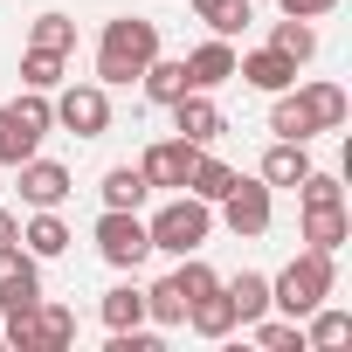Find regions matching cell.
Returning <instances> with one entry per match:
<instances>
[{"mask_svg":"<svg viewBox=\"0 0 352 352\" xmlns=\"http://www.w3.org/2000/svg\"><path fill=\"white\" fill-rule=\"evenodd\" d=\"M276 8H283V14H297V21H324L338 0H276Z\"/></svg>","mask_w":352,"mask_h":352,"instance_id":"836d02e7","label":"cell"},{"mask_svg":"<svg viewBox=\"0 0 352 352\" xmlns=\"http://www.w3.org/2000/svg\"><path fill=\"white\" fill-rule=\"evenodd\" d=\"M187 324L201 331V338H228L242 318H235V304H228V290H208V297H194L187 304Z\"/></svg>","mask_w":352,"mask_h":352,"instance_id":"d6986e66","label":"cell"},{"mask_svg":"<svg viewBox=\"0 0 352 352\" xmlns=\"http://www.w3.org/2000/svg\"><path fill=\"white\" fill-rule=\"evenodd\" d=\"M352 338V311H338L331 297L318 304V311H304V352H331V345H345Z\"/></svg>","mask_w":352,"mask_h":352,"instance_id":"e0dca14e","label":"cell"},{"mask_svg":"<svg viewBox=\"0 0 352 352\" xmlns=\"http://www.w3.org/2000/svg\"><path fill=\"white\" fill-rule=\"evenodd\" d=\"M194 159H201V145H187L180 131H173V138H152V145H145L138 173H145V187H152V194H159V187H166V194H180V187H187V173H194Z\"/></svg>","mask_w":352,"mask_h":352,"instance_id":"ba28073f","label":"cell"},{"mask_svg":"<svg viewBox=\"0 0 352 352\" xmlns=\"http://www.w3.org/2000/svg\"><path fill=\"white\" fill-rule=\"evenodd\" d=\"M8 242H21V214H14V208H0V249H8Z\"/></svg>","mask_w":352,"mask_h":352,"instance_id":"e575fe53","label":"cell"},{"mask_svg":"<svg viewBox=\"0 0 352 352\" xmlns=\"http://www.w3.org/2000/svg\"><path fill=\"white\" fill-rule=\"evenodd\" d=\"M228 180H235V166H228V159H214V152L201 145V159H194V173H187V187H180V194H194V201H208V208H214V201L228 194Z\"/></svg>","mask_w":352,"mask_h":352,"instance_id":"ffe728a7","label":"cell"},{"mask_svg":"<svg viewBox=\"0 0 352 352\" xmlns=\"http://www.w3.org/2000/svg\"><path fill=\"white\" fill-rule=\"evenodd\" d=\"M173 263H180V270H173V283H180V297L194 304V297H208V290H221V276L201 263V256H173Z\"/></svg>","mask_w":352,"mask_h":352,"instance_id":"1f68e13d","label":"cell"},{"mask_svg":"<svg viewBox=\"0 0 352 352\" xmlns=\"http://www.w3.org/2000/svg\"><path fill=\"white\" fill-rule=\"evenodd\" d=\"M194 14H201L214 35H228V42H235V35L256 21V8H249V0H194Z\"/></svg>","mask_w":352,"mask_h":352,"instance_id":"83f0119b","label":"cell"},{"mask_svg":"<svg viewBox=\"0 0 352 352\" xmlns=\"http://www.w3.org/2000/svg\"><path fill=\"white\" fill-rule=\"evenodd\" d=\"M235 76H242L249 90H263V97H276V90H290V83H297V63H290L283 49H270V42H263V49H249V56H235Z\"/></svg>","mask_w":352,"mask_h":352,"instance_id":"7c38bea8","label":"cell"},{"mask_svg":"<svg viewBox=\"0 0 352 352\" xmlns=\"http://www.w3.org/2000/svg\"><path fill=\"white\" fill-rule=\"evenodd\" d=\"M249 338H256L263 352H304V324H297V318H270V311H263V318H249Z\"/></svg>","mask_w":352,"mask_h":352,"instance_id":"4316f807","label":"cell"},{"mask_svg":"<svg viewBox=\"0 0 352 352\" xmlns=\"http://www.w3.org/2000/svg\"><path fill=\"white\" fill-rule=\"evenodd\" d=\"M8 345L14 352H63L76 345V311L69 304H28V311H8Z\"/></svg>","mask_w":352,"mask_h":352,"instance_id":"277c9868","label":"cell"},{"mask_svg":"<svg viewBox=\"0 0 352 352\" xmlns=\"http://www.w3.org/2000/svg\"><path fill=\"white\" fill-rule=\"evenodd\" d=\"M221 290H228V304H235V318H242V324L270 311V276H263V270H235Z\"/></svg>","mask_w":352,"mask_h":352,"instance_id":"7402d4cb","label":"cell"},{"mask_svg":"<svg viewBox=\"0 0 352 352\" xmlns=\"http://www.w3.org/2000/svg\"><path fill=\"white\" fill-rule=\"evenodd\" d=\"M0 345H8V331H0Z\"/></svg>","mask_w":352,"mask_h":352,"instance_id":"d590c367","label":"cell"},{"mask_svg":"<svg viewBox=\"0 0 352 352\" xmlns=\"http://www.w3.org/2000/svg\"><path fill=\"white\" fill-rule=\"evenodd\" d=\"M270 131H276V138H297V145H311V138H318V124H311V111H304L297 83H290V90H276V104H270Z\"/></svg>","mask_w":352,"mask_h":352,"instance_id":"ac0fdd59","label":"cell"},{"mask_svg":"<svg viewBox=\"0 0 352 352\" xmlns=\"http://www.w3.org/2000/svg\"><path fill=\"white\" fill-rule=\"evenodd\" d=\"M304 173H311V152H304L297 138H276V145L263 152V173H256V180H263V187L276 194V187H297Z\"/></svg>","mask_w":352,"mask_h":352,"instance_id":"2e32d148","label":"cell"},{"mask_svg":"<svg viewBox=\"0 0 352 352\" xmlns=\"http://www.w3.org/2000/svg\"><path fill=\"white\" fill-rule=\"evenodd\" d=\"M166 111H173V131H180L187 145H214V138L228 131V118H221L214 90H187V97H173Z\"/></svg>","mask_w":352,"mask_h":352,"instance_id":"30bf717a","label":"cell"},{"mask_svg":"<svg viewBox=\"0 0 352 352\" xmlns=\"http://www.w3.org/2000/svg\"><path fill=\"white\" fill-rule=\"evenodd\" d=\"M97 256L111 270H138L152 256V235H145V214L138 208H104L97 214Z\"/></svg>","mask_w":352,"mask_h":352,"instance_id":"5b68a950","label":"cell"},{"mask_svg":"<svg viewBox=\"0 0 352 352\" xmlns=\"http://www.w3.org/2000/svg\"><path fill=\"white\" fill-rule=\"evenodd\" d=\"M28 49L76 56V21H69V14H35V21H28Z\"/></svg>","mask_w":352,"mask_h":352,"instance_id":"d4e9b609","label":"cell"},{"mask_svg":"<svg viewBox=\"0 0 352 352\" xmlns=\"http://www.w3.org/2000/svg\"><path fill=\"white\" fill-rule=\"evenodd\" d=\"M270 49H283L290 63H311L318 56V28L297 21V14H283V21H270Z\"/></svg>","mask_w":352,"mask_h":352,"instance_id":"484cf974","label":"cell"},{"mask_svg":"<svg viewBox=\"0 0 352 352\" xmlns=\"http://www.w3.org/2000/svg\"><path fill=\"white\" fill-rule=\"evenodd\" d=\"M331 290H338V256H324V249H297V256L270 276V311H283V318L304 324V311H318Z\"/></svg>","mask_w":352,"mask_h":352,"instance_id":"7a4b0ae2","label":"cell"},{"mask_svg":"<svg viewBox=\"0 0 352 352\" xmlns=\"http://www.w3.org/2000/svg\"><path fill=\"white\" fill-rule=\"evenodd\" d=\"M35 152H42V138H35L8 104H0V166H21V159H35Z\"/></svg>","mask_w":352,"mask_h":352,"instance_id":"f546056e","label":"cell"},{"mask_svg":"<svg viewBox=\"0 0 352 352\" xmlns=\"http://www.w3.org/2000/svg\"><path fill=\"white\" fill-rule=\"evenodd\" d=\"M8 111H14V118H21L35 138H49V131H56V97H49V90H21Z\"/></svg>","mask_w":352,"mask_h":352,"instance_id":"4dcf8cb0","label":"cell"},{"mask_svg":"<svg viewBox=\"0 0 352 352\" xmlns=\"http://www.w3.org/2000/svg\"><path fill=\"white\" fill-rule=\"evenodd\" d=\"M297 97H304V111H311V124H318V131H338V124H345V111H352L338 83H304Z\"/></svg>","mask_w":352,"mask_h":352,"instance_id":"cb8c5ba5","label":"cell"},{"mask_svg":"<svg viewBox=\"0 0 352 352\" xmlns=\"http://www.w3.org/2000/svg\"><path fill=\"white\" fill-rule=\"evenodd\" d=\"M345 242H352V214H345V201L304 208V249H324V256H338Z\"/></svg>","mask_w":352,"mask_h":352,"instance_id":"5bb4252c","label":"cell"},{"mask_svg":"<svg viewBox=\"0 0 352 352\" xmlns=\"http://www.w3.org/2000/svg\"><path fill=\"white\" fill-rule=\"evenodd\" d=\"M56 124L76 131V138H104L111 131V90L104 83H69L56 97Z\"/></svg>","mask_w":352,"mask_h":352,"instance_id":"52a82bcc","label":"cell"},{"mask_svg":"<svg viewBox=\"0 0 352 352\" xmlns=\"http://www.w3.org/2000/svg\"><path fill=\"white\" fill-rule=\"evenodd\" d=\"M221 208V221H228V235H242V242H256V235H270V187L263 180H242V173H235V180H228V194L214 201Z\"/></svg>","mask_w":352,"mask_h":352,"instance_id":"8992f818","label":"cell"},{"mask_svg":"<svg viewBox=\"0 0 352 352\" xmlns=\"http://www.w3.org/2000/svg\"><path fill=\"white\" fill-rule=\"evenodd\" d=\"M28 304H42V263L21 242H8L0 249V311H28Z\"/></svg>","mask_w":352,"mask_h":352,"instance_id":"9c48e42d","label":"cell"},{"mask_svg":"<svg viewBox=\"0 0 352 352\" xmlns=\"http://www.w3.org/2000/svg\"><path fill=\"white\" fill-rule=\"evenodd\" d=\"M152 187H145V173L138 166H111L104 173V208H145Z\"/></svg>","mask_w":352,"mask_h":352,"instance_id":"f1b7e54d","label":"cell"},{"mask_svg":"<svg viewBox=\"0 0 352 352\" xmlns=\"http://www.w3.org/2000/svg\"><path fill=\"white\" fill-rule=\"evenodd\" d=\"M152 56H159V21H145V14H118V21H104V35H97V83H104V90L138 83Z\"/></svg>","mask_w":352,"mask_h":352,"instance_id":"6da1fadb","label":"cell"},{"mask_svg":"<svg viewBox=\"0 0 352 352\" xmlns=\"http://www.w3.org/2000/svg\"><path fill=\"white\" fill-rule=\"evenodd\" d=\"M97 318H104V331L145 324V290H138V283H118V290H104V297H97Z\"/></svg>","mask_w":352,"mask_h":352,"instance_id":"603a6c76","label":"cell"},{"mask_svg":"<svg viewBox=\"0 0 352 352\" xmlns=\"http://www.w3.org/2000/svg\"><path fill=\"white\" fill-rule=\"evenodd\" d=\"M21 249H28L35 263H56V256L69 249V221H63L56 208H28V221H21Z\"/></svg>","mask_w":352,"mask_h":352,"instance_id":"9a60e30c","label":"cell"},{"mask_svg":"<svg viewBox=\"0 0 352 352\" xmlns=\"http://www.w3.org/2000/svg\"><path fill=\"white\" fill-rule=\"evenodd\" d=\"M14 173H21V201H28V208H63V201L76 194V180H69L63 159H42V152H35V159H21Z\"/></svg>","mask_w":352,"mask_h":352,"instance_id":"8fae6325","label":"cell"},{"mask_svg":"<svg viewBox=\"0 0 352 352\" xmlns=\"http://www.w3.org/2000/svg\"><path fill=\"white\" fill-rule=\"evenodd\" d=\"M138 83H145V97H152V104H173V97H187V90H194V83H187V63H180V56H152Z\"/></svg>","mask_w":352,"mask_h":352,"instance_id":"44dd1931","label":"cell"},{"mask_svg":"<svg viewBox=\"0 0 352 352\" xmlns=\"http://www.w3.org/2000/svg\"><path fill=\"white\" fill-rule=\"evenodd\" d=\"M63 63H69V56L28 49V56H21V83H28V90H56V83H63Z\"/></svg>","mask_w":352,"mask_h":352,"instance_id":"d6a6232c","label":"cell"},{"mask_svg":"<svg viewBox=\"0 0 352 352\" xmlns=\"http://www.w3.org/2000/svg\"><path fill=\"white\" fill-rule=\"evenodd\" d=\"M145 235H152V249H159V256H201V249H208V235H214V208H208V201H194V194H173V201L145 221Z\"/></svg>","mask_w":352,"mask_h":352,"instance_id":"3957f363","label":"cell"},{"mask_svg":"<svg viewBox=\"0 0 352 352\" xmlns=\"http://www.w3.org/2000/svg\"><path fill=\"white\" fill-rule=\"evenodd\" d=\"M180 63H187V83H194V90H221V83H235V42H228V35L187 49Z\"/></svg>","mask_w":352,"mask_h":352,"instance_id":"4fadbf2b","label":"cell"}]
</instances>
